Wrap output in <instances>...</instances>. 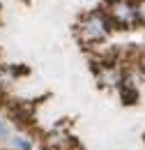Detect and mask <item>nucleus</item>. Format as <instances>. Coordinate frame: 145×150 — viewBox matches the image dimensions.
Returning a JSON list of instances; mask_svg holds the SVG:
<instances>
[{"label":"nucleus","instance_id":"nucleus-7","mask_svg":"<svg viewBox=\"0 0 145 150\" xmlns=\"http://www.w3.org/2000/svg\"><path fill=\"white\" fill-rule=\"evenodd\" d=\"M5 134H7V127H5L2 122H0V136H5Z\"/></svg>","mask_w":145,"mask_h":150},{"label":"nucleus","instance_id":"nucleus-3","mask_svg":"<svg viewBox=\"0 0 145 150\" xmlns=\"http://www.w3.org/2000/svg\"><path fill=\"white\" fill-rule=\"evenodd\" d=\"M7 111L14 118V122H18V125H30L32 118H35V104H30V102H12L7 106Z\"/></svg>","mask_w":145,"mask_h":150},{"label":"nucleus","instance_id":"nucleus-8","mask_svg":"<svg viewBox=\"0 0 145 150\" xmlns=\"http://www.w3.org/2000/svg\"><path fill=\"white\" fill-rule=\"evenodd\" d=\"M141 69H143V72H145V56L141 58Z\"/></svg>","mask_w":145,"mask_h":150},{"label":"nucleus","instance_id":"nucleus-6","mask_svg":"<svg viewBox=\"0 0 145 150\" xmlns=\"http://www.w3.org/2000/svg\"><path fill=\"white\" fill-rule=\"evenodd\" d=\"M136 14H138V19L145 23V2H141V5L136 7Z\"/></svg>","mask_w":145,"mask_h":150},{"label":"nucleus","instance_id":"nucleus-1","mask_svg":"<svg viewBox=\"0 0 145 150\" xmlns=\"http://www.w3.org/2000/svg\"><path fill=\"white\" fill-rule=\"evenodd\" d=\"M108 35V19L101 12H92L88 19L78 25V37L81 42H101Z\"/></svg>","mask_w":145,"mask_h":150},{"label":"nucleus","instance_id":"nucleus-4","mask_svg":"<svg viewBox=\"0 0 145 150\" xmlns=\"http://www.w3.org/2000/svg\"><path fill=\"white\" fill-rule=\"evenodd\" d=\"M136 99H138L136 88H134L129 81H127V83H122V102H125V104H134Z\"/></svg>","mask_w":145,"mask_h":150},{"label":"nucleus","instance_id":"nucleus-5","mask_svg":"<svg viewBox=\"0 0 145 150\" xmlns=\"http://www.w3.org/2000/svg\"><path fill=\"white\" fill-rule=\"evenodd\" d=\"M12 146H14L16 150H28L30 148V141L23 139V136H12Z\"/></svg>","mask_w":145,"mask_h":150},{"label":"nucleus","instance_id":"nucleus-2","mask_svg":"<svg viewBox=\"0 0 145 150\" xmlns=\"http://www.w3.org/2000/svg\"><path fill=\"white\" fill-rule=\"evenodd\" d=\"M108 12H111V19L115 21V23H120L122 28L134 25V23H136V19H138L136 7H134V5H129V2H113Z\"/></svg>","mask_w":145,"mask_h":150}]
</instances>
